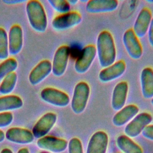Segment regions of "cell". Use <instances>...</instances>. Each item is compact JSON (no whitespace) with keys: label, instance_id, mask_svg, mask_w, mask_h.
I'll return each instance as SVG.
<instances>
[{"label":"cell","instance_id":"obj_1","mask_svg":"<svg viewBox=\"0 0 153 153\" xmlns=\"http://www.w3.org/2000/svg\"><path fill=\"white\" fill-rule=\"evenodd\" d=\"M96 48L101 67L106 68L115 62L116 48L113 36L109 31L103 30L99 34Z\"/></svg>","mask_w":153,"mask_h":153},{"label":"cell","instance_id":"obj_2","mask_svg":"<svg viewBox=\"0 0 153 153\" xmlns=\"http://www.w3.org/2000/svg\"><path fill=\"white\" fill-rule=\"evenodd\" d=\"M26 10L31 27L37 32H44L47 27V17L40 2L36 0L29 1Z\"/></svg>","mask_w":153,"mask_h":153},{"label":"cell","instance_id":"obj_3","mask_svg":"<svg viewBox=\"0 0 153 153\" xmlns=\"http://www.w3.org/2000/svg\"><path fill=\"white\" fill-rule=\"evenodd\" d=\"M90 93V86L86 82L80 81L76 84L71 100V108L74 113L79 114L85 110Z\"/></svg>","mask_w":153,"mask_h":153},{"label":"cell","instance_id":"obj_4","mask_svg":"<svg viewBox=\"0 0 153 153\" xmlns=\"http://www.w3.org/2000/svg\"><path fill=\"white\" fill-rule=\"evenodd\" d=\"M152 121V117L150 114L148 112L139 114L127 124L124 133L129 137H135L139 135Z\"/></svg>","mask_w":153,"mask_h":153},{"label":"cell","instance_id":"obj_5","mask_svg":"<svg viewBox=\"0 0 153 153\" xmlns=\"http://www.w3.org/2000/svg\"><path fill=\"white\" fill-rule=\"evenodd\" d=\"M40 96L43 101L58 107H65L70 101L69 97L66 93L53 87L43 88Z\"/></svg>","mask_w":153,"mask_h":153},{"label":"cell","instance_id":"obj_6","mask_svg":"<svg viewBox=\"0 0 153 153\" xmlns=\"http://www.w3.org/2000/svg\"><path fill=\"white\" fill-rule=\"evenodd\" d=\"M81 20L82 17L79 13L69 11L55 17L52 21V26L56 30H64L78 25Z\"/></svg>","mask_w":153,"mask_h":153},{"label":"cell","instance_id":"obj_7","mask_svg":"<svg viewBox=\"0 0 153 153\" xmlns=\"http://www.w3.org/2000/svg\"><path fill=\"white\" fill-rule=\"evenodd\" d=\"M123 42L127 53L131 59L137 60L142 57V45L132 29H128L124 33Z\"/></svg>","mask_w":153,"mask_h":153},{"label":"cell","instance_id":"obj_8","mask_svg":"<svg viewBox=\"0 0 153 153\" xmlns=\"http://www.w3.org/2000/svg\"><path fill=\"white\" fill-rule=\"evenodd\" d=\"M70 55V48L68 46L63 45L56 51L53 60L52 72L56 76H60L66 71Z\"/></svg>","mask_w":153,"mask_h":153},{"label":"cell","instance_id":"obj_9","mask_svg":"<svg viewBox=\"0 0 153 153\" xmlns=\"http://www.w3.org/2000/svg\"><path fill=\"white\" fill-rule=\"evenodd\" d=\"M96 54L95 45L90 44L85 46L75 63L74 69L75 71L81 74L85 73L91 66Z\"/></svg>","mask_w":153,"mask_h":153},{"label":"cell","instance_id":"obj_10","mask_svg":"<svg viewBox=\"0 0 153 153\" xmlns=\"http://www.w3.org/2000/svg\"><path fill=\"white\" fill-rule=\"evenodd\" d=\"M57 118V115L54 112H47L43 115L33 127L32 133L33 136L38 139L45 136L53 127Z\"/></svg>","mask_w":153,"mask_h":153},{"label":"cell","instance_id":"obj_11","mask_svg":"<svg viewBox=\"0 0 153 153\" xmlns=\"http://www.w3.org/2000/svg\"><path fill=\"white\" fill-rule=\"evenodd\" d=\"M125 62L120 60L111 65L103 68L99 74V79L102 82H108L120 78L125 72Z\"/></svg>","mask_w":153,"mask_h":153},{"label":"cell","instance_id":"obj_12","mask_svg":"<svg viewBox=\"0 0 153 153\" xmlns=\"http://www.w3.org/2000/svg\"><path fill=\"white\" fill-rule=\"evenodd\" d=\"M151 20L152 14L150 10L147 8H142L139 13L132 29L137 38H141L146 35Z\"/></svg>","mask_w":153,"mask_h":153},{"label":"cell","instance_id":"obj_13","mask_svg":"<svg viewBox=\"0 0 153 153\" xmlns=\"http://www.w3.org/2000/svg\"><path fill=\"white\" fill-rule=\"evenodd\" d=\"M52 72V64L48 60H43L39 62L30 71L29 75V82L36 85L42 81Z\"/></svg>","mask_w":153,"mask_h":153},{"label":"cell","instance_id":"obj_14","mask_svg":"<svg viewBox=\"0 0 153 153\" xmlns=\"http://www.w3.org/2000/svg\"><path fill=\"white\" fill-rule=\"evenodd\" d=\"M68 144L66 140L51 136H45L37 141V145L41 149L56 153L64 151Z\"/></svg>","mask_w":153,"mask_h":153},{"label":"cell","instance_id":"obj_15","mask_svg":"<svg viewBox=\"0 0 153 153\" xmlns=\"http://www.w3.org/2000/svg\"><path fill=\"white\" fill-rule=\"evenodd\" d=\"M108 144V136L103 131L94 133L90 137L86 153H106Z\"/></svg>","mask_w":153,"mask_h":153},{"label":"cell","instance_id":"obj_16","mask_svg":"<svg viewBox=\"0 0 153 153\" xmlns=\"http://www.w3.org/2000/svg\"><path fill=\"white\" fill-rule=\"evenodd\" d=\"M8 40L10 54L11 55L19 54L22 48L23 43V30L20 25H14L11 27Z\"/></svg>","mask_w":153,"mask_h":153},{"label":"cell","instance_id":"obj_17","mask_svg":"<svg viewBox=\"0 0 153 153\" xmlns=\"http://www.w3.org/2000/svg\"><path fill=\"white\" fill-rule=\"evenodd\" d=\"M128 90V84L126 81L117 83L112 91L111 106L115 111H120L126 103Z\"/></svg>","mask_w":153,"mask_h":153},{"label":"cell","instance_id":"obj_18","mask_svg":"<svg viewBox=\"0 0 153 153\" xmlns=\"http://www.w3.org/2000/svg\"><path fill=\"white\" fill-rule=\"evenodd\" d=\"M32 133L26 128L11 127L5 133V137L10 142L19 144H28L33 140Z\"/></svg>","mask_w":153,"mask_h":153},{"label":"cell","instance_id":"obj_19","mask_svg":"<svg viewBox=\"0 0 153 153\" xmlns=\"http://www.w3.org/2000/svg\"><path fill=\"white\" fill-rule=\"evenodd\" d=\"M118 5L116 0H90L87 2L85 9L90 13H108L115 10Z\"/></svg>","mask_w":153,"mask_h":153},{"label":"cell","instance_id":"obj_20","mask_svg":"<svg viewBox=\"0 0 153 153\" xmlns=\"http://www.w3.org/2000/svg\"><path fill=\"white\" fill-rule=\"evenodd\" d=\"M139 108L135 105H128L117 112L112 118L113 124L120 127L127 124L132 120L139 112Z\"/></svg>","mask_w":153,"mask_h":153},{"label":"cell","instance_id":"obj_21","mask_svg":"<svg viewBox=\"0 0 153 153\" xmlns=\"http://www.w3.org/2000/svg\"><path fill=\"white\" fill-rule=\"evenodd\" d=\"M142 93L146 99L153 97V69L150 67L143 69L140 74Z\"/></svg>","mask_w":153,"mask_h":153},{"label":"cell","instance_id":"obj_22","mask_svg":"<svg viewBox=\"0 0 153 153\" xmlns=\"http://www.w3.org/2000/svg\"><path fill=\"white\" fill-rule=\"evenodd\" d=\"M22 106L23 100L17 95L8 94L0 97V112L19 109Z\"/></svg>","mask_w":153,"mask_h":153},{"label":"cell","instance_id":"obj_23","mask_svg":"<svg viewBox=\"0 0 153 153\" xmlns=\"http://www.w3.org/2000/svg\"><path fill=\"white\" fill-rule=\"evenodd\" d=\"M117 144L124 153H143L142 148L126 135L119 136Z\"/></svg>","mask_w":153,"mask_h":153},{"label":"cell","instance_id":"obj_24","mask_svg":"<svg viewBox=\"0 0 153 153\" xmlns=\"http://www.w3.org/2000/svg\"><path fill=\"white\" fill-rule=\"evenodd\" d=\"M17 79L16 72H12L7 75L0 84V93L8 95L14 90Z\"/></svg>","mask_w":153,"mask_h":153},{"label":"cell","instance_id":"obj_25","mask_svg":"<svg viewBox=\"0 0 153 153\" xmlns=\"http://www.w3.org/2000/svg\"><path fill=\"white\" fill-rule=\"evenodd\" d=\"M18 63L14 58H8L0 63V80L8 74L14 72L17 69Z\"/></svg>","mask_w":153,"mask_h":153},{"label":"cell","instance_id":"obj_26","mask_svg":"<svg viewBox=\"0 0 153 153\" xmlns=\"http://www.w3.org/2000/svg\"><path fill=\"white\" fill-rule=\"evenodd\" d=\"M9 55L8 35L2 27H0V59L5 60Z\"/></svg>","mask_w":153,"mask_h":153},{"label":"cell","instance_id":"obj_27","mask_svg":"<svg viewBox=\"0 0 153 153\" xmlns=\"http://www.w3.org/2000/svg\"><path fill=\"white\" fill-rule=\"evenodd\" d=\"M48 2L56 11L64 14L69 12L71 5L66 0H48Z\"/></svg>","mask_w":153,"mask_h":153},{"label":"cell","instance_id":"obj_28","mask_svg":"<svg viewBox=\"0 0 153 153\" xmlns=\"http://www.w3.org/2000/svg\"><path fill=\"white\" fill-rule=\"evenodd\" d=\"M69 153H83L81 140L77 137L72 138L68 143Z\"/></svg>","mask_w":153,"mask_h":153},{"label":"cell","instance_id":"obj_29","mask_svg":"<svg viewBox=\"0 0 153 153\" xmlns=\"http://www.w3.org/2000/svg\"><path fill=\"white\" fill-rule=\"evenodd\" d=\"M13 120V114L10 112H0V128L9 126Z\"/></svg>","mask_w":153,"mask_h":153},{"label":"cell","instance_id":"obj_30","mask_svg":"<svg viewBox=\"0 0 153 153\" xmlns=\"http://www.w3.org/2000/svg\"><path fill=\"white\" fill-rule=\"evenodd\" d=\"M142 134L145 138L153 140V125L147 126L142 131Z\"/></svg>","mask_w":153,"mask_h":153},{"label":"cell","instance_id":"obj_31","mask_svg":"<svg viewBox=\"0 0 153 153\" xmlns=\"http://www.w3.org/2000/svg\"><path fill=\"white\" fill-rule=\"evenodd\" d=\"M148 40L150 45L153 47V17L152 18L148 30Z\"/></svg>","mask_w":153,"mask_h":153},{"label":"cell","instance_id":"obj_32","mask_svg":"<svg viewBox=\"0 0 153 153\" xmlns=\"http://www.w3.org/2000/svg\"><path fill=\"white\" fill-rule=\"evenodd\" d=\"M25 0H5L3 1L4 2L8 4H20L25 2Z\"/></svg>","mask_w":153,"mask_h":153},{"label":"cell","instance_id":"obj_33","mask_svg":"<svg viewBox=\"0 0 153 153\" xmlns=\"http://www.w3.org/2000/svg\"><path fill=\"white\" fill-rule=\"evenodd\" d=\"M17 153H29V151L26 148H23L19 149Z\"/></svg>","mask_w":153,"mask_h":153},{"label":"cell","instance_id":"obj_34","mask_svg":"<svg viewBox=\"0 0 153 153\" xmlns=\"http://www.w3.org/2000/svg\"><path fill=\"white\" fill-rule=\"evenodd\" d=\"M5 134L3 131L0 130V142H2L5 139Z\"/></svg>","mask_w":153,"mask_h":153},{"label":"cell","instance_id":"obj_35","mask_svg":"<svg viewBox=\"0 0 153 153\" xmlns=\"http://www.w3.org/2000/svg\"><path fill=\"white\" fill-rule=\"evenodd\" d=\"M1 153H13V152L9 148H4L1 151Z\"/></svg>","mask_w":153,"mask_h":153},{"label":"cell","instance_id":"obj_36","mask_svg":"<svg viewBox=\"0 0 153 153\" xmlns=\"http://www.w3.org/2000/svg\"><path fill=\"white\" fill-rule=\"evenodd\" d=\"M68 1L70 5H75L78 2V0H69Z\"/></svg>","mask_w":153,"mask_h":153},{"label":"cell","instance_id":"obj_37","mask_svg":"<svg viewBox=\"0 0 153 153\" xmlns=\"http://www.w3.org/2000/svg\"><path fill=\"white\" fill-rule=\"evenodd\" d=\"M146 2H149V3H153V0H148V1H146Z\"/></svg>","mask_w":153,"mask_h":153},{"label":"cell","instance_id":"obj_38","mask_svg":"<svg viewBox=\"0 0 153 153\" xmlns=\"http://www.w3.org/2000/svg\"><path fill=\"white\" fill-rule=\"evenodd\" d=\"M151 104H152V105L153 106V97L152 98V99H151Z\"/></svg>","mask_w":153,"mask_h":153},{"label":"cell","instance_id":"obj_39","mask_svg":"<svg viewBox=\"0 0 153 153\" xmlns=\"http://www.w3.org/2000/svg\"><path fill=\"white\" fill-rule=\"evenodd\" d=\"M40 153H48V152H40Z\"/></svg>","mask_w":153,"mask_h":153}]
</instances>
